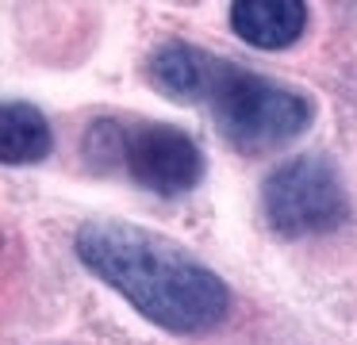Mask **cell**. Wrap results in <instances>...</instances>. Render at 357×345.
Returning <instances> with one entry per match:
<instances>
[{
	"label": "cell",
	"instance_id": "obj_1",
	"mask_svg": "<svg viewBox=\"0 0 357 345\" xmlns=\"http://www.w3.org/2000/svg\"><path fill=\"white\" fill-rule=\"evenodd\" d=\"M73 250L89 273L169 334H208L231 311L227 284L158 230L123 219H89Z\"/></svg>",
	"mask_w": 357,
	"mask_h": 345
},
{
	"label": "cell",
	"instance_id": "obj_2",
	"mask_svg": "<svg viewBox=\"0 0 357 345\" xmlns=\"http://www.w3.org/2000/svg\"><path fill=\"white\" fill-rule=\"evenodd\" d=\"M208 107L215 115L219 135L250 158L292 146L315 119V104L300 89L242 66H231Z\"/></svg>",
	"mask_w": 357,
	"mask_h": 345
},
{
	"label": "cell",
	"instance_id": "obj_3",
	"mask_svg": "<svg viewBox=\"0 0 357 345\" xmlns=\"http://www.w3.org/2000/svg\"><path fill=\"white\" fill-rule=\"evenodd\" d=\"M89 158L123 169L139 188L154 196H185L204 181V153L185 130L158 119L116 123L100 119L89 135Z\"/></svg>",
	"mask_w": 357,
	"mask_h": 345
},
{
	"label": "cell",
	"instance_id": "obj_4",
	"mask_svg": "<svg viewBox=\"0 0 357 345\" xmlns=\"http://www.w3.org/2000/svg\"><path fill=\"white\" fill-rule=\"evenodd\" d=\"M261 204L280 238H319L349 219V196L338 169L315 153L273 169L261 188Z\"/></svg>",
	"mask_w": 357,
	"mask_h": 345
},
{
	"label": "cell",
	"instance_id": "obj_5",
	"mask_svg": "<svg viewBox=\"0 0 357 345\" xmlns=\"http://www.w3.org/2000/svg\"><path fill=\"white\" fill-rule=\"evenodd\" d=\"M231 66L234 61L208 54L192 43H165L154 50L146 77L162 96L177 100V104H211V96L227 81Z\"/></svg>",
	"mask_w": 357,
	"mask_h": 345
},
{
	"label": "cell",
	"instance_id": "obj_6",
	"mask_svg": "<svg viewBox=\"0 0 357 345\" xmlns=\"http://www.w3.org/2000/svg\"><path fill=\"white\" fill-rule=\"evenodd\" d=\"M231 27L257 50H284L307 27V8L300 0H238L231 8Z\"/></svg>",
	"mask_w": 357,
	"mask_h": 345
},
{
	"label": "cell",
	"instance_id": "obj_7",
	"mask_svg": "<svg viewBox=\"0 0 357 345\" xmlns=\"http://www.w3.org/2000/svg\"><path fill=\"white\" fill-rule=\"evenodd\" d=\"M54 150L47 115L35 104L8 100L0 107V161L4 165H35Z\"/></svg>",
	"mask_w": 357,
	"mask_h": 345
}]
</instances>
